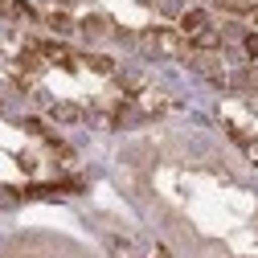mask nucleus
<instances>
[{"instance_id":"obj_1","label":"nucleus","mask_w":258,"mask_h":258,"mask_svg":"<svg viewBox=\"0 0 258 258\" xmlns=\"http://www.w3.org/2000/svg\"><path fill=\"white\" fill-rule=\"evenodd\" d=\"M5 78L41 111L74 123L127 127L168 107L164 94L123 61L66 41H17L5 49Z\"/></svg>"},{"instance_id":"obj_2","label":"nucleus","mask_w":258,"mask_h":258,"mask_svg":"<svg viewBox=\"0 0 258 258\" xmlns=\"http://www.w3.org/2000/svg\"><path fill=\"white\" fill-rule=\"evenodd\" d=\"M74 180V152L41 119L0 107V197H41Z\"/></svg>"},{"instance_id":"obj_3","label":"nucleus","mask_w":258,"mask_h":258,"mask_svg":"<svg viewBox=\"0 0 258 258\" xmlns=\"http://www.w3.org/2000/svg\"><path fill=\"white\" fill-rule=\"evenodd\" d=\"M148 0H0V9L21 21H37L66 33L86 37H123L132 33L127 9H140Z\"/></svg>"},{"instance_id":"obj_4","label":"nucleus","mask_w":258,"mask_h":258,"mask_svg":"<svg viewBox=\"0 0 258 258\" xmlns=\"http://www.w3.org/2000/svg\"><path fill=\"white\" fill-rule=\"evenodd\" d=\"M0 258H90L86 250L61 242V238H41V234H29V238H13L0 246Z\"/></svg>"}]
</instances>
